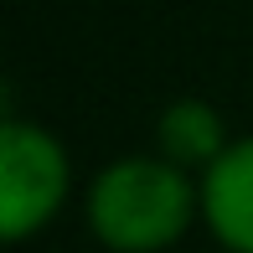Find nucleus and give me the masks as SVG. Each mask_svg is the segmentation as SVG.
<instances>
[{"label":"nucleus","instance_id":"2","mask_svg":"<svg viewBox=\"0 0 253 253\" xmlns=\"http://www.w3.org/2000/svg\"><path fill=\"white\" fill-rule=\"evenodd\" d=\"M73 191V160L52 129L10 114L0 124V238L26 243L62 212Z\"/></svg>","mask_w":253,"mask_h":253},{"label":"nucleus","instance_id":"1","mask_svg":"<svg viewBox=\"0 0 253 253\" xmlns=\"http://www.w3.org/2000/svg\"><path fill=\"white\" fill-rule=\"evenodd\" d=\"M202 212V181L166 155H124L88 186V227L109 253H166Z\"/></svg>","mask_w":253,"mask_h":253},{"label":"nucleus","instance_id":"4","mask_svg":"<svg viewBox=\"0 0 253 253\" xmlns=\"http://www.w3.org/2000/svg\"><path fill=\"white\" fill-rule=\"evenodd\" d=\"M227 145L233 140L222 129V114L207 98H176L155 119V155H166L181 170H207Z\"/></svg>","mask_w":253,"mask_h":253},{"label":"nucleus","instance_id":"3","mask_svg":"<svg viewBox=\"0 0 253 253\" xmlns=\"http://www.w3.org/2000/svg\"><path fill=\"white\" fill-rule=\"evenodd\" d=\"M202 217L227 253H253V134L202 170Z\"/></svg>","mask_w":253,"mask_h":253}]
</instances>
